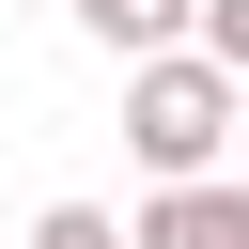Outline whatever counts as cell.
<instances>
[{
	"label": "cell",
	"mask_w": 249,
	"mask_h": 249,
	"mask_svg": "<svg viewBox=\"0 0 249 249\" xmlns=\"http://www.w3.org/2000/svg\"><path fill=\"white\" fill-rule=\"evenodd\" d=\"M78 31H93L109 62H140V47H171V31H187V0H78Z\"/></svg>",
	"instance_id": "cell-3"
},
{
	"label": "cell",
	"mask_w": 249,
	"mask_h": 249,
	"mask_svg": "<svg viewBox=\"0 0 249 249\" xmlns=\"http://www.w3.org/2000/svg\"><path fill=\"white\" fill-rule=\"evenodd\" d=\"M31 249H124V218H109V202H47V218H31Z\"/></svg>",
	"instance_id": "cell-4"
},
{
	"label": "cell",
	"mask_w": 249,
	"mask_h": 249,
	"mask_svg": "<svg viewBox=\"0 0 249 249\" xmlns=\"http://www.w3.org/2000/svg\"><path fill=\"white\" fill-rule=\"evenodd\" d=\"M124 249H249V187L233 171H156V202L124 218Z\"/></svg>",
	"instance_id": "cell-2"
},
{
	"label": "cell",
	"mask_w": 249,
	"mask_h": 249,
	"mask_svg": "<svg viewBox=\"0 0 249 249\" xmlns=\"http://www.w3.org/2000/svg\"><path fill=\"white\" fill-rule=\"evenodd\" d=\"M233 124H249V78L218 62V47H140L124 62V140H140V171H218L233 156Z\"/></svg>",
	"instance_id": "cell-1"
}]
</instances>
